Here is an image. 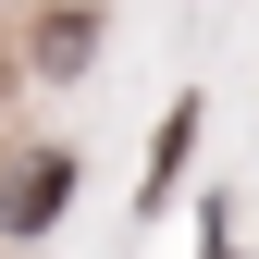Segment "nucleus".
<instances>
[{
	"instance_id": "f257e3e1",
	"label": "nucleus",
	"mask_w": 259,
	"mask_h": 259,
	"mask_svg": "<svg viewBox=\"0 0 259 259\" xmlns=\"http://www.w3.org/2000/svg\"><path fill=\"white\" fill-rule=\"evenodd\" d=\"M62 185H74V160H62V148L13 160V185H0V235H50V222H62Z\"/></svg>"
},
{
	"instance_id": "f03ea898",
	"label": "nucleus",
	"mask_w": 259,
	"mask_h": 259,
	"mask_svg": "<svg viewBox=\"0 0 259 259\" xmlns=\"http://www.w3.org/2000/svg\"><path fill=\"white\" fill-rule=\"evenodd\" d=\"M185 148H198V99H173V111H160V136H148V210H173V173H185Z\"/></svg>"
},
{
	"instance_id": "7ed1b4c3",
	"label": "nucleus",
	"mask_w": 259,
	"mask_h": 259,
	"mask_svg": "<svg viewBox=\"0 0 259 259\" xmlns=\"http://www.w3.org/2000/svg\"><path fill=\"white\" fill-rule=\"evenodd\" d=\"M87 50H99V25H87V13H50V37H37L50 74H62V62H87Z\"/></svg>"
}]
</instances>
